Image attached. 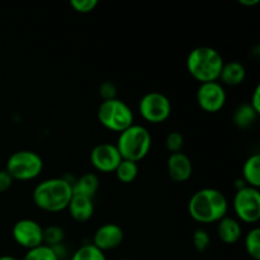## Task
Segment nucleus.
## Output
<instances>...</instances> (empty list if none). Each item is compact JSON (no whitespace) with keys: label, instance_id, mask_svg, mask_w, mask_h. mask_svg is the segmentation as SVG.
Returning a JSON list of instances; mask_svg holds the SVG:
<instances>
[{"label":"nucleus","instance_id":"2","mask_svg":"<svg viewBox=\"0 0 260 260\" xmlns=\"http://www.w3.org/2000/svg\"><path fill=\"white\" fill-rule=\"evenodd\" d=\"M190 217L200 223H215L229 211L228 198L216 188H202L193 193L188 202Z\"/></svg>","mask_w":260,"mask_h":260},{"label":"nucleus","instance_id":"3","mask_svg":"<svg viewBox=\"0 0 260 260\" xmlns=\"http://www.w3.org/2000/svg\"><path fill=\"white\" fill-rule=\"evenodd\" d=\"M225 63L222 55L216 48L200 46L193 48L187 57V70L200 84L218 81Z\"/></svg>","mask_w":260,"mask_h":260},{"label":"nucleus","instance_id":"12","mask_svg":"<svg viewBox=\"0 0 260 260\" xmlns=\"http://www.w3.org/2000/svg\"><path fill=\"white\" fill-rule=\"evenodd\" d=\"M124 239L123 230L117 223L109 222L99 226L93 235V244L101 251L114 250L122 244Z\"/></svg>","mask_w":260,"mask_h":260},{"label":"nucleus","instance_id":"13","mask_svg":"<svg viewBox=\"0 0 260 260\" xmlns=\"http://www.w3.org/2000/svg\"><path fill=\"white\" fill-rule=\"evenodd\" d=\"M168 174L175 183L187 182L193 174L192 160L182 151L170 154L168 157Z\"/></svg>","mask_w":260,"mask_h":260},{"label":"nucleus","instance_id":"34","mask_svg":"<svg viewBox=\"0 0 260 260\" xmlns=\"http://www.w3.org/2000/svg\"><path fill=\"white\" fill-rule=\"evenodd\" d=\"M118 260H131V259H127V258H122V259H118Z\"/></svg>","mask_w":260,"mask_h":260},{"label":"nucleus","instance_id":"20","mask_svg":"<svg viewBox=\"0 0 260 260\" xmlns=\"http://www.w3.org/2000/svg\"><path fill=\"white\" fill-rule=\"evenodd\" d=\"M114 173H116V177L119 182L128 184V183L134 182L137 175H139V164L135 161L122 159V161L119 162Z\"/></svg>","mask_w":260,"mask_h":260},{"label":"nucleus","instance_id":"16","mask_svg":"<svg viewBox=\"0 0 260 260\" xmlns=\"http://www.w3.org/2000/svg\"><path fill=\"white\" fill-rule=\"evenodd\" d=\"M245 78L246 70L243 63L239 61H230L228 63H223L218 80H221L222 85L238 86L245 80Z\"/></svg>","mask_w":260,"mask_h":260},{"label":"nucleus","instance_id":"7","mask_svg":"<svg viewBox=\"0 0 260 260\" xmlns=\"http://www.w3.org/2000/svg\"><path fill=\"white\" fill-rule=\"evenodd\" d=\"M139 113L149 123H162L172 114V102L160 91H149L140 99Z\"/></svg>","mask_w":260,"mask_h":260},{"label":"nucleus","instance_id":"5","mask_svg":"<svg viewBox=\"0 0 260 260\" xmlns=\"http://www.w3.org/2000/svg\"><path fill=\"white\" fill-rule=\"evenodd\" d=\"M96 117L104 128L118 134L132 126L135 121L134 112L128 104L118 98L102 102L98 107Z\"/></svg>","mask_w":260,"mask_h":260},{"label":"nucleus","instance_id":"28","mask_svg":"<svg viewBox=\"0 0 260 260\" xmlns=\"http://www.w3.org/2000/svg\"><path fill=\"white\" fill-rule=\"evenodd\" d=\"M99 95H101L102 102L111 101V99L117 98V86L112 81H104L99 86Z\"/></svg>","mask_w":260,"mask_h":260},{"label":"nucleus","instance_id":"25","mask_svg":"<svg viewBox=\"0 0 260 260\" xmlns=\"http://www.w3.org/2000/svg\"><path fill=\"white\" fill-rule=\"evenodd\" d=\"M183 146H184V137L180 132L173 131L165 139V147L170 154H175V152L182 151Z\"/></svg>","mask_w":260,"mask_h":260},{"label":"nucleus","instance_id":"4","mask_svg":"<svg viewBox=\"0 0 260 260\" xmlns=\"http://www.w3.org/2000/svg\"><path fill=\"white\" fill-rule=\"evenodd\" d=\"M116 147L122 159L139 162L147 156L151 150L152 137L146 127L132 124L118 135Z\"/></svg>","mask_w":260,"mask_h":260},{"label":"nucleus","instance_id":"32","mask_svg":"<svg viewBox=\"0 0 260 260\" xmlns=\"http://www.w3.org/2000/svg\"><path fill=\"white\" fill-rule=\"evenodd\" d=\"M235 187H236V190H239V189H243V188L248 187V185H246V183L244 182L243 179H236Z\"/></svg>","mask_w":260,"mask_h":260},{"label":"nucleus","instance_id":"27","mask_svg":"<svg viewBox=\"0 0 260 260\" xmlns=\"http://www.w3.org/2000/svg\"><path fill=\"white\" fill-rule=\"evenodd\" d=\"M70 5L76 13L88 14L98 7V2L96 0H71Z\"/></svg>","mask_w":260,"mask_h":260},{"label":"nucleus","instance_id":"6","mask_svg":"<svg viewBox=\"0 0 260 260\" xmlns=\"http://www.w3.org/2000/svg\"><path fill=\"white\" fill-rule=\"evenodd\" d=\"M5 170L13 180L28 182L40 177L43 170V160L32 150H19L8 157Z\"/></svg>","mask_w":260,"mask_h":260},{"label":"nucleus","instance_id":"29","mask_svg":"<svg viewBox=\"0 0 260 260\" xmlns=\"http://www.w3.org/2000/svg\"><path fill=\"white\" fill-rule=\"evenodd\" d=\"M13 178L10 177L9 173L5 169L0 170V193H4L7 190L10 189V187L13 185Z\"/></svg>","mask_w":260,"mask_h":260},{"label":"nucleus","instance_id":"15","mask_svg":"<svg viewBox=\"0 0 260 260\" xmlns=\"http://www.w3.org/2000/svg\"><path fill=\"white\" fill-rule=\"evenodd\" d=\"M241 235H243V228L235 217L225 216L218 221L217 236L223 244H228V245L236 244L240 240Z\"/></svg>","mask_w":260,"mask_h":260},{"label":"nucleus","instance_id":"8","mask_svg":"<svg viewBox=\"0 0 260 260\" xmlns=\"http://www.w3.org/2000/svg\"><path fill=\"white\" fill-rule=\"evenodd\" d=\"M233 208L236 220L244 223H256L260 218L259 189L245 187L236 190L233 200Z\"/></svg>","mask_w":260,"mask_h":260},{"label":"nucleus","instance_id":"30","mask_svg":"<svg viewBox=\"0 0 260 260\" xmlns=\"http://www.w3.org/2000/svg\"><path fill=\"white\" fill-rule=\"evenodd\" d=\"M250 107L256 112V113H260V85H256L255 89L253 91V95L250 98Z\"/></svg>","mask_w":260,"mask_h":260},{"label":"nucleus","instance_id":"9","mask_svg":"<svg viewBox=\"0 0 260 260\" xmlns=\"http://www.w3.org/2000/svg\"><path fill=\"white\" fill-rule=\"evenodd\" d=\"M12 236L17 245L27 250L43 245V228L32 218L17 221L12 229Z\"/></svg>","mask_w":260,"mask_h":260},{"label":"nucleus","instance_id":"17","mask_svg":"<svg viewBox=\"0 0 260 260\" xmlns=\"http://www.w3.org/2000/svg\"><path fill=\"white\" fill-rule=\"evenodd\" d=\"M99 189V178L95 173H85L73 183L74 194L93 198Z\"/></svg>","mask_w":260,"mask_h":260},{"label":"nucleus","instance_id":"21","mask_svg":"<svg viewBox=\"0 0 260 260\" xmlns=\"http://www.w3.org/2000/svg\"><path fill=\"white\" fill-rule=\"evenodd\" d=\"M244 246L248 255L254 260L260 259V229L253 228L248 231L244 239Z\"/></svg>","mask_w":260,"mask_h":260},{"label":"nucleus","instance_id":"31","mask_svg":"<svg viewBox=\"0 0 260 260\" xmlns=\"http://www.w3.org/2000/svg\"><path fill=\"white\" fill-rule=\"evenodd\" d=\"M239 4L244 5V7H254V5L259 4V0H239Z\"/></svg>","mask_w":260,"mask_h":260},{"label":"nucleus","instance_id":"22","mask_svg":"<svg viewBox=\"0 0 260 260\" xmlns=\"http://www.w3.org/2000/svg\"><path fill=\"white\" fill-rule=\"evenodd\" d=\"M70 260H107L106 254L99 250L93 244H85L75 250Z\"/></svg>","mask_w":260,"mask_h":260},{"label":"nucleus","instance_id":"24","mask_svg":"<svg viewBox=\"0 0 260 260\" xmlns=\"http://www.w3.org/2000/svg\"><path fill=\"white\" fill-rule=\"evenodd\" d=\"M23 260H58L52 248L47 245H41L38 248L27 250Z\"/></svg>","mask_w":260,"mask_h":260},{"label":"nucleus","instance_id":"19","mask_svg":"<svg viewBox=\"0 0 260 260\" xmlns=\"http://www.w3.org/2000/svg\"><path fill=\"white\" fill-rule=\"evenodd\" d=\"M258 116L259 114L251 108L250 104L244 103L236 107V109L234 111V114H233V121L236 127L245 129V128H249V127H251L254 123H255Z\"/></svg>","mask_w":260,"mask_h":260},{"label":"nucleus","instance_id":"14","mask_svg":"<svg viewBox=\"0 0 260 260\" xmlns=\"http://www.w3.org/2000/svg\"><path fill=\"white\" fill-rule=\"evenodd\" d=\"M68 211L74 221H76V222H86L94 215L93 198L73 194L70 203L68 206Z\"/></svg>","mask_w":260,"mask_h":260},{"label":"nucleus","instance_id":"1","mask_svg":"<svg viewBox=\"0 0 260 260\" xmlns=\"http://www.w3.org/2000/svg\"><path fill=\"white\" fill-rule=\"evenodd\" d=\"M73 194V182L66 178H50L36 185L32 201L43 212L57 213L68 210Z\"/></svg>","mask_w":260,"mask_h":260},{"label":"nucleus","instance_id":"23","mask_svg":"<svg viewBox=\"0 0 260 260\" xmlns=\"http://www.w3.org/2000/svg\"><path fill=\"white\" fill-rule=\"evenodd\" d=\"M65 240V230L58 225H51L43 229V244L50 248L63 244Z\"/></svg>","mask_w":260,"mask_h":260},{"label":"nucleus","instance_id":"18","mask_svg":"<svg viewBox=\"0 0 260 260\" xmlns=\"http://www.w3.org/2000/svg\"><path fill=\"white\" fill-rule=\"evenodd\" d=\"M241 179L246 183L248 187H260V155L253 154L245 160L243 165V178Z\"/></svg>","mask_w":260,"mask_h":260},{"label":"nucleus","instance_id":"33","mask_svg":"<svg viewBox=\"0 0 260 260\" xmlns=\"http://www.w3.org/2000/svg\"><path fill=\"white\" fill-rule=\"evenodd\" d=\"M0 260H19V259H17L15 256H12V255H2L0 256Z\"/></svg>","mask_w":260,"mask_h":260},{"label":"nucleus","instance_id":"26","mask_svg":"<svg viewBox=\"0 0 260 260\" xmlns=\"http://www.w3.org/2000/svg\"><path fill=\"white\" fill-rule=\"evenodd\" d=\"M193 245H194L196 250L197 251H205L207 250V248L211 244V236L205 229H197V230L193 233Z\"/></svg>","mask_w":260,"mask_h":260},{"label":"nucleus","instance_id":"11","mask_svg":"<svg viewBox=\"0 0 260 260\" xmlns=\"http://www.w3.org/2000/svg\"><path fill=\"white\" fill-rule=\"evenodd\" d=\"M121 161L122 156L114 144H99L90 151V162L96 172L114 173Z\"/></svg>","mask_w":260,"mask_h":260},{"label":"nucleus","instance_id":"10","mask_svg":"<svg viewBox=\"0 0 260 260\" xmlns=\"http://www.w3.org/2000/svg\"><path fill=\"white\" fill-rule=\"evenodd\" d=\"M197 103L202 111L207 113H217L226 103V90L220 81L200 84L197 89Z\"/></svg>","mask_w":260,"mask_h":260}]
</instances>
